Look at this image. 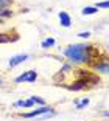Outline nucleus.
Returning a JSON list of instances; mask_svg holds the SVG:
<instances>
[{
    "mask_svg": "<svg viewBox=\"0 0 109 121\" xmlns=\"http://www.w3.org/2000/svg\"><path fill=\"white\" fill-rule=\"evenodd\" d=\"M28 59H30V54H27V53L14 54V56H11L9 60H8V68H9V70H13V68H16V67H19V65H22L24 62H27Z\"/></svg>",
    "mask_w": 109,
    "mask_h": 121,
    "instance_id": "423d86ee",
    "label": "nucleus"
},
{
    "mask_svg": "<svg viewBox=\"0 0 109 121\" xmlns=\"http://www.w3.org/2000/svg\"><path fill=\"white\" fill-rule=\"evenodd\" d=\"M55 45H56V40L53 39V37H45V39L41 42V48H42V50H50V48H53Z\"/></svg>",
    "mask_w": 109,
    "mask_h": 121,
    "instance_id": "9d476101",
    "label": "nucleus"
},
{
    "mask_svg": "<svg viewBox=\"0 0 109 121\" xmlns=\"http://www.w3.org/2000/svg\"><path fill=\"white\" fill-rule=\"evenodd\" d=\"M16 0H0V9H5V8H14Z\"/></svg>",
    "mask_w": 109,
    "mask_h": 121,
    "instance_id": "4468645a",
    "label": "nucleus"
},
{
    "mask_svg": "<svg viewBox=\"0 0 109 121\" xmlns=\"http://www.w3.org/2000/svg\"><path fill=\"white\" fill-rule=\"evenodd\" d=\"M20 39V34L16 28L6 30V31H0V43H14Z\"/></svg>",
    "mask_w": 109,
    "mask_h": 121,
    "instance_id": "39448f33",
    "label": "nucleus"
},
{
    "mask_svg": "<svg viewBox=\"0 0 109 121\" xmlns=\"http://www.w3.org/2000/svg\"><path fill=\"white\" fill-rule=\"evenodd\" d=\"M75 109L76 110H81V109H84V107H87L89 104H90V99L89 98H81L80 101H75Z\"/></svg>",
    "mask_w": 109,
    "mask_h": 121,
    "instance_id": "9b49d317",
    "label": "nucleus"
},
{
    "mask_svg": "<svg viewBox=\"0 0 109 121\" xmlns=\"http://www.w3.org/2000/svg\"><path fill=\"white\" fill-rule=\"evenodd\" d=\"M16 9L14 8H5V9H0V23L9 20L11 17H14Z\"/></svg>",
    "mask_w": 109,
    "mask_h": 121,
    "instance_id": "1a4fd4ad",
    "label": "nucleus"
},
{
    "mask_svg": "<svg viewBox=\"0 0 109 121\" xmlns=\"http://www.w3.org/2000/svg\"><path fill=\"white\" fill-rule=\"evenodd\" d=\"M39 78L38 71L36 70H27L24 71V73H20L19 76H16L14 79H13V82L14 84H24V82H28V84H33V82H36Z\"/></svg>",
    "mask_w": 109,
    "mask_h": 121,
    "instance_id": "20e7f679",
    "label": "nucleus"
},
{
    "mask_svg": "<svg viewBox=\"0 0 109 121\" xmlns=\"http://www.w3.org/2000/svg\"><path fill=\"white\" fill-rule=\"evenodd\" d=\"M19 117L20 118H25V120H48V118H53L56 117V110H55V107L53 106H48V104H45V106H38L36 109H33V110L30 112H22V113H19Z\"/></svg>",
    "mask_w": 109,
    "mask_h": 121,
    "instance_id": "f03ea898",
    "label": "nucleus"
},
{
    "mask_svg": "<svg viewBox=\"0 0 109 121\" xmlns=\"http://www.w3.org/2000/svg\"><path fill=\"white\" fill-rule=\"evenodd\" d=\"M78 37H81V39H86V40H87V39H90V36H92V33L90 31H81V33H78Z\"/></svg>",
    "mask_w": 109,
    "mask_h": 121,
    "instance_id": "dca6fc26",
    "label": "nucleus"
},
{
    "mask_svg": "<svg viewBox=\"0 0 109 121\" xmlns=\"http://www.w3.org/2000/svg\"><path fill=\"white\" fill-rule=\"evenodd\" d=\"M3 86H5V78L0 75V87H3Z\"/></svg>",
    "mask_w": 109,
    "mask_h": 121,
    "instance_id": "f3484780",
    "label": "nucleus"
},
{
    "mask_svg": "<svg viewBox=\"0 0 109 121\" xmlns=\"http://www.w3.org/2000/svg\"><path fill=\"white\" fill-rule=\"evenodd\" d=\"M30 99L33 101V104H34L36 107H38V106H45V104H47V103H45V99H44L42 96H38V95L30 96Z\"/></svg>",
    "mask_w": 109,
    "mask_h": 121,
    "instance_id": "ddd939ff",
    "label": "nucleus"
},
{
    "mask_svg": "<svg viewBox=\"0 0 109 121\" xmlns=\"http://www.w3.org/2000/svg\"><path fill=\"white\" fill-rule=\"evenodd\" d=\"M89 68H92L97 75H103V76L108 75V73H109V62H108V56H106V53L103 54L101 57H98V59L95 60Z\"/></svg>",
    "mask_w": 109,
    "mask_h": 121,
    "instance_id": "7ed1b4c3",
    "label": "nucleus"
},
{
    "mask_svg": "<svg viewBox=\"0 0 109 121\" xmlns=\"http://www.w3.org/2000/svg\"><path fill=\"white\" fill-rule=\"evenodd\" d=\"M58 19H59V23L62 28H70L72 26V17L67 11H59L58 13Z\"/></svg>",
    "mask_w": 109,
    "mask_h": 121,
    "instance_id": "0eeeda50",
    "label": "nucleus"
},
{
    "mask_svg": "<svg viewBox=\"0 0 109 121\" xmlns=\"http://www.w3.org/2000/svg\"><path fill=\"white\" fill-rule=\"evenodd\" d=\"M98 13V9L92 5V6H84L83 9H81V14L83 16H94V14H97Z\"/></svg>",
    "mask_w": 109,
    "mask_h": 121,
    "instance_id": "f8f14e48",
    "label": "nucleus"
},
{
    "mask_svg": "<svg viewBox=\"0 0 109 121\" xmlns=\"http://www.w3.org/2000/svg\"><path fill=\"white\" fill-rule=\"evenodd\" d=\"M94 6L97 8V9H108V8H109V3H108V0H101V2H97Z\"/></svg>",
    "mask_w": 109,
    "mask_h": 121,
    "instance_id": "2eb2a0df",
    "label": "nucleus"
},
{
    "mask_svg": "<svg viewBox=\"0 0 109 121\" xmlns=\"http://www.w3.org/2000/svg\"><path fill=\"white\" fill-rule=\"evenodd\" d=\"M13 107L14 109H33V107H36L34 104H33V101L30 99V98H22V99H17L14 104H13Z\"/></svg>",
    "mask_w": 109,
    "mask_h": 121,
    "instance_id": "6e6552de",
    "label": "nucleus"
},
{
    "mask_svg": "<svg viewBox=\"0 0 109 121\" xmlns=\"http://www.w3.org/2000/svg\"><path fill=\"white\" fill-rule=\"evenodd\" d=\"M101 54L100 48L94 43L81 42V43H70L62 50V56L67 59V62L72 65H80V67H90L95 60L98 59ZM104 54V53H103Z\"/></svg>",
    "mask_w": 109,
    "mask_h": 121,
    "instance_id": "f257e3e1",
    "label": "nucleus"
}]
</instances>
